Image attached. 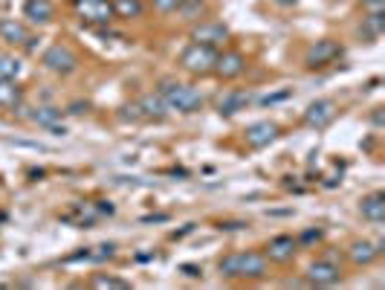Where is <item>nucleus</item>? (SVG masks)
<instances>
[{
	"label": "nucleus",
	"instance_id": "f3484780",
	"mask_svg": "<svg viewBox=\"0 0 385 290\" xmlns=\"http://www.w3.org/2000/svg\"><path fill=\"white\" fill-rule=\"evenodd\" d=\"M23 18H29L32 24H50L56 18V6L50 4V0H26Z\"/></svg>",
	"mask_w": 385,
	"mask_h": 290
},
{
	"label": "nucleus",
	"instance_id": "6e6552de",
	"mask_svg": "<svg viewBox=\"0 0 385 290\" xmlns=\"http://www.w3.org/2000/svg\"><path fill=\"white\" fill-rule=\"evenodd\" d=\"M191 41L206 44V47H221L223 41H229V26L221 21H203L191 29Z\"/></svg>",
	"mask_w": 385,
	"mask_h": 290
},
{
	"label": "nucleus",
	"instance_id": "cd10ccee",
	"mask_svg": "<svg viewBox=\"0 0 385 290\" xmlns=\"http://www.w3.org/2000/svg\"><path fill=\"white\" fill-rule=\"evenodd\" d=\"M322 235H325L322 229H305V232H302V238H298V244H319V241H322Z\"/></svg>",
	"mask_w": 385,
	"mask_h": 290
},
{
	"label": "nucleus",
	"instance_id": "6ab92c4d",
	"mask_svg": "<svg viewBox=\"0 0 385 290\" xmlns=\"http://www.w3.org/2000/svg\"><path fill=\"white\" fill-rule=\"evenodd\" d=\"M137 105L142 110V119H165V113H168V105L159 93H145Z\"/></svg>",
	"mask_w": 385,
	"mask_h": 290
},
{
	"label": "nucleus",
	"instance_id": "c756f323",
	"mask_svg": "<svg viewBox=\"0 0 385 290\" xmlns=\"http://www.w3.org/2000/svg\"><path fill=\"white\" fill-rule=\"evenodd\" d=\"M183 273H186V276H191V279H197V276H203V270H200L197 264H183Z\"/></svg>",
	"mask_w": 385,
	"mask_h": 290
},
{
	"label": "nucleus",
	"instance_id": "dca6fc26",
	"mask_svg": "<svg viewBox=\"0 0 385 290\" xmlns=\"http://www.w3.org/2000/svg\"><path fill=\"white\" fill-rule=\"evenodd\" d=\"M26 38H29V29L21 21L0 18V41H6V44H12V47H23Z\"/></svg>",
	"mask_w": 385,
	"mask_h": 290
},
{
	"label": "nucleus",
	"instance_id": "a211bd4d",
	"mask_svg": "<svg viewBox=\"0 0 385 290\" xmlns=\"http://www.w3.org/2000/svg\"><path fill=\"white\" fill-rule=\"evenodd\" d=\"M249 105V93L246 90H226L218 99V113L221 116H235L238 110H243Z\"/></svg>",
	"mask_w": 385,
	"mask_h": 290
},
{
	"label": "nucleus",
	"instance_id": "a878e982",
	"mask_svg": "<svg viewBox=\"0 0 385 290\" xmlns=\"http://www.w3.org/2000/svg\"><path fill=\"white\" fill-rule=\"evenodd\" d=\"M183 6V0H154V9L159 15H171V12H177Z\"/></svg>",
	"mask_w": 385,
	"mask_h": 290
},
{
	"label": "nucleus",
	"instance_id": "0eeeda50",
	"mask_svg": "<svg viewBox=\"0 0 385 290\" xmlns=\"http://www.w3.org/2000/svg\"><path fill=\"white\" fill-rule=\"evenodd\" d=\"M333 119H336V102L333 99H316L305 110V125L313 128V131H325Z\"/></svg>",
	"mask_w": 385,
	"mask_h": 290
},
{
	"label": "nucleus",
	"instance_id": "b1692460",
	"mask_svg": "<svg viewBox=\"0 0 385 290\" xmlns=\"http://www.w3.org/2000/svg\"><path fill=\"white\" fill-rule=\"evenodd\" d=\"M23 64L15 56H0V78H18Z\"/></svg>",
	"mask_w": 385,
	"mask_h": 290
},
{
	"label": "nucleus",
	"instance_id": "7c9ffc66",
	"mask_svg": "<svg viewBox=\"0 0 385 290\" xmlns=\"http://www.w3.org/2000/svg\"><path fill=\"white\" fill-rule=\"evenodd\" d=\"M287 96H290V90H284V93H278V96H264L261 102H264V105H273V102H281V99H287Z\"/></svg>",
	"mask_w": 385,
	"mask_h": 290
},
{
	"label": "nucleus",
	"instance_id": "c85d7f7f",
	"mask_svg": "<svg viewBox=\"0 0 385 290\" xmlns=\"http://www.w3.org/2000/svg\"><path fill=\"white\" fill-rule=\"evenodd\" d=\"M371 125H374V128H382V125H385V113H382V108H374V113H371Z\"/></svg>",
	"mask_w": 385,
	"mask_h": 290
},
{
	"label": "nucleus",
	"instance_id": "2f4dec72",
	"mask_svg": "<svg viewBox=\"0 0 385 290\" xmlns=\"http://www.w3.org/2000/svg\"><path fill=\"white\" fill-rule=\"evenodd\" d=\"M84 110H88V105H73L70 108V113H84Z\"/></svg>",
	"mask_w": 385,
	"mask_h": 290
},
{
	"label": "nucleus",
	"instance_id": "7ed1b4c3",
	"mask_svg": "<svg viewBox=\"0 0 385 290\" xmlns=\"http://www.w3.org/2000/svg\"><path fill=\"white\" fill-rule=\"evenodd\" d=\"M215 61H218V47H206V44H191L180 53V67L191 76H211L215 73Z\"/></svg>",
	"mask_w": 385,
	"mask_h": 290
},
{
	"label": "nucleus",
	"instance_id": "f03ea898",
	"mask_svg": "<svg viewBox=\"0 0 385 290\" xmlns=\"http://www.w3.org/2000/svg\"><path fill=\"white\" fill-rule=\"evenodd\" d=\"M221 276L226 279H264L267 276V256L261 253H229L218 261Z\"/></svg>",
	"mask_w": 385,
	"mask_h": 290
},
{
	"label": "nucleus",
	"instance_id": "aec40b11",
	"mask_svg": "<svg viewBox=\"0 0 385 290\" xmlns=\"http://www.w3.org/2000/svg\"><path fill=\"white\" fill-rule=\"evenodd\" d=\"M110 4H113V12H116V18H125V21L139 18V15L145 12L142 0H110Z\"/></svg>",
	"mask_w": 385,
	"mask_h": 290
},
{
	"label": "nucleus",
	"instance_id": "423d86ee",
	"mask_svg": "<svg viewBox=\"0 0 385 290\" xmlns=\"http://www.w3.org/2000/svg\"><path fill=\"white\" fill-rule=\"evenodd\" d=\"M339 56H342L339 41H333V38H322V41H316V44L307 50V56H305V67H307V70H319V67L333 64Z\"/></svg>",
	"mask_w": 385,
	"mask_h": 290
},
{
	"label": "nucleus",
	"instance_id": "bb28decb",
	"mask_svg": "<svg viewBox=\"0 0 385 290\" xmlns=\"http://www.w3.org/2000/svg\"><path fill=\"white\" fill-rule=\"evenodd\" d=\"M365 15H385V0H362Z\"/></svg>",
	"mask_w": 385,
	"mask_h": 290
},
{
	"label": "nucleus",
	"instance_id": "393cba45",
	"mask_svg": "<svg viewBox=\"0 0 385 290\" xmlns=\"http://www.w3.org/2000/svg\"><path fill=\"white\" fill-rule=\"evenodd\" d=\"M119 119H122V122H142L139 105H137V102H134V105H125V108L119 110Z\"/></svg>",
	"mask_w": 385,
	"mask_h": 290
},
{
	"label": "nucleus",
	"instance_id": "4468645a",
	"mask_svg": "<svg viewBox=\"0 0 385 290\" xmlns=\"http://www.w3.org/2000/svg\"><path fill=\"white\" fill-rule=\"evenodd\" d=\"M359 212L365 221L371 224H382L385 221V195L382 192H371L359 200Z\"/></svg>",
	"mask_w": 385,
	"mask_h": 290
},
{
	"label": "nucleus",
	"instance_id": "1a4fd4ad",
	"mask_svg": "<svg viewBox=\"0 0 385 290\" xmlns=\"http://www.w3.org/2000/svg\"><path fill=\"white\" fill-rule=\"evenodd\" d=\"M278 134H281V128L275 125L273 119L252 122V125L243 131V137H246V145H249V148H267L270 143H275V140H278Z\"/></svg>",
	"mask_w": 385,
	"mask_h": 290
},
{
	"label": "nucleus",
	"instance_id": "39448f33",
	"mask_svg": "<svg viewBox=\"0 0 385 290\" xmlns=\"http://www.w3.org/2000/svg\"><path fill=\"white\" fill-rule=\"evenodd\" d=\"M75 12L84 24H99V26H105L116 18L110 0H75Z\"/></svg>",
	"mask_w": 385,
	"mask_h": 290
},
{
	"label": "nucleus",
	"instance_id": "5701e85b",
	"mask_svg": "<svg viewBox=\"0 0 385 290\" xmlns=\"http://www.w3.org/2000/svg\"><path fill=\"white\" fill-rule=\"evenodd\" d=\"M177 12L183 15V21H197L200 15H206V0H183Z\"/></svg>",
	"mask_w": 385,
	"mask_h": 290
},
{
	"label": "nucleus",
	"instance_id": "412c9836",
	"mask_svg": "<svg viewBox=\"0 0 385 290\" xmlns=\"http://www.w3.org/2000/svg\"><path fill=\"white\" fill-rule=\"evenodd\" d=\"M29 119L35 122V125H41V128H53V125H58V122H61V110L58 108H35L29 113Z\"/></svg>",
	"mask_w": 385,
	"mask_h": 290
},
{
	"label": "nucleus",
	"instance_id": "2eb2a0df",
	"mask_svg": "<svg viewBox=\"0 0 385 290\" xmlns=\"http://www.w3.org/2000/svg\"><path fill=\"white\" fill-rule=\"evenodd\" d=\"M23 105V88L18 78H0V108L4 110H18Z\"/></svg>",
	"mask_w": 385,
	"mask_h": 290
},
{
	"label": "nucleus",
	"instance_id": "ddd939ff",
	"mask_svg": "<svg viewBox=\"0 0 385 290\" xmlns=\"http://www.w3.org/2000/svg\"><path fill=\"white\" fill-rule=\"evenodd\" d=\"M382 247H385L382 241H376V244H371V241H354V244H351V250H348V256H351L354 264L368 267V264H374V261L379 259Z\"/></svg>",
	"mask_w": 385,
	"mask_h": 290
},
{
	"label": "nucleus",
	"instance_id": "20e7f679",
	"mask_svg": "<svg viewBox=\"0 0 385 290\" xmlns=\"http://www.w3.org/2000/svg\"><path fill=\"white\" fill-rule=\"evenodd\" d=\"M41 64H44L50 73L70 76V73H75L78 58H75V53H73L67 44H53V47L44 50V56H41Z\"/></svg>",
	"mask_w": 385,
	"mask_h": 290
},
{
	"label": "nucleus",
	"instance_id": "f8f14e48",
	"mask_svg": "<svg viewBox=\"0 0 385 290\" xmlns=\"http://www.w3.org/2000/svg\"><path fill=\"white\" fill-rule=\"evenodd\" d=\"M295 250H298V241L292 235H275L267 244V259L275 264H287V261H292Z\"/></svg>",
	"mask_w": 385,
	"mask_h": 290
},
{
	"label": "nucleus",
	"instance_id": "473e14b6",
	"mask_svg": "<svg viewBox=\"0 0 385 290\" xmlns=\"http://www.w3.org/2000/svg\"><path fill=\"white\" fill-rule=\"evenodd\" d=\"M275 4H278V6H295L298 0H275Z\"/></svg>",
	"mask_w": 385,
	"mask_h": 290
},
{
	"label": "nucleus",
	"instance_id": "f257e3e1",
	"mask_svg": "<svg viewBox=\"0 0 385 290\" xmlns=\"http://www.w3.org/2000/svg\"><path fill=\"white\" fill-rule=\"evenodd\" d=\"M157 93L165 99L168 110H177V113H197L203 108V93L191 85H183V81L174 78H162Z\"/></svg>",
	"mask_w": 385,
	"mask_h": 290
},
{
	"label": "nucleus",
	"instance_id": "4be33fe9",
	"mask_svg": "<svg viewBox=\"0 0 385 290\" xmlns=\"http://www.w3.org/2000/svg\"><path fill=\"white\" fill-rule=\"evenodd\" d=\"M93 287H99V290H127L131 287V281H125V279H119V276H93V281H90Z\"/></svg>",
	"mask_w": 385,
	"mask_h": 290
},
{
	"label": "nucleus",
	"instance_id": "72a5a7b5",
	"mask_svg": "<svg viewBox=\"0 0 385 290\" xmlns=\"http://www.w3.org/2000/svg\"><path fill=\"white\" fill-rule=\"evenodd\" d=\"M0 221H4V215H0Z\"/></svg>",
	"mask_w": 385,
	"mask_h": 290
},
{
	"label": "nucleus",
	"instance_id": "9b49d317",
	"mask_svg": "<svg viewBox=\"0 0 385 290\" xmlns=\"http://www.w3.org/2000/svg\"><path fill=\"white\" fill-rule=\"evenodd\" d=\"M243 70H246V58H243V53H238V50L218 53V61H215V76H221V78L232 81V78L243 76Z\"/></svg>",
	"mask_w": 385,
	"mask_h": 290
},
{
	"label": "nucleus",
	"instance_id": "9d476101",
	"mask_svg": "<svg viewBox=\"0 0 385 290\" xmlns=\"http://www.w3.org/2000/svg\"><path fill=\"white\" fill-rule=\"evenodd\" d=\"M342 279V267L333 259H319L307 267V284L313 287H330Z\"/></svg>",
	"mask_w": 385,
	"mask_h": 290
}]
</instances>
